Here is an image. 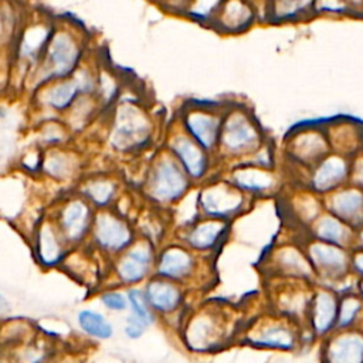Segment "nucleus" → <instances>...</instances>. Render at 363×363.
Returning <instances> with one entry per match:
<instances>
[{"label": "nucleus", "mask_w": 363, "mask_h": 363, "mask_svg": "<svg viewBox=\"0 0 363 363\" xmlns=\"http://www.w3.org/2000/svg\"><path fill=\"white\" fill-rule=\"evenodd\" d=\"M193 187L194 183L169 152L152 162L142 182V194L150 206L169 208L184 199Z\"/></svg>", "instance_id": "f257e3e1"}, {"label": "nucleus", "mask_w": 363, "mask_h": 363, "mask_svg": "<svg viewBox=\"0 0 363 363\" xmlns=\"http://www.w3.org/2000/svg\"><path fill=\"white\" fill-rule=\"evenodd\" d=\"M261 126L244 108H234L223 115L217 152L223 159L241 162L264 145Z\"/></svg>", "instance_id": "f03ea898"}, {"label": "nucleus", "mask_w": 363, "mask_h": 363, "mask_svg": "<svg viewBox=\"0 0 363 363\" xmlns=\"http://www.w3.org/2000/svg\"><path fill=\"white\" fill-rule=\"evenodd\" d=\"M201 217L233 221L250 210L252 199L238 190L225 176L210 177L196 187Z\"/></svg>", "instance_id": "7ed1b4c3"}, {"label": "nucleus", "mask_w": 363, "mask_h": 363, "mask_svg": "<svg viewBox=\"0 0 363 363\" xmlns=\"http://www.w3.org/2000/svg\"><path fill=\"white\" fill-rule=\"evenodd\" d=\"M138 233L133 221L116 210V207L95 211L88 247L96 254L105 255L109 261L125 251L135 240Z\"/></svg>", "instance_id": "20e7f679"}, {"label": "nucleus", "mask_w": 363, "mask_h": 363, "mask_svg": "<svg viewBox=\"0 0 363 363\" xmlns=\"http://www.w3.org/2000/svg\"><path fill=\"white\" fill-rule=\"evenodd\" d=\"M230 322L228 313L223 308L217 305L203 306L186 319L184 345L197 353L213 352L227 342L231 332Z\"/></svg>", "instance_id": "39448f33"}, {"label": "nucleus", "mask_w": 363, "mask_h": 363, "mask_svg": "<svg viewBox=\"0 0 363 363\" xmlns=\"http://www.w3.org/2000/svg\"><path fill=\"white\" fill-rule=\"evenodd\" d=\"M95 211L96 210L74 190L61 196L54 203L50 217L67 244L74 250L84 247L88 242Z\"/></svg>", "instance_id": "423d86ee"}, {"label": "nucleus", "mask_w": 363, "mask_h": 363, "mask_svg": "<svg viewBox=\"0 0 363 363\" xmlns=\"http://www.w3.org/2000/svg\"><path fill=\"white\" fill-rule=\"evenodd\" d=\"M301 328L292 319L269 312L250 325L242 342L261 350L294 352L301 346Z\"/></svg>", "instance_id": "0eeeda50"}, {"label": "nucleus", "mask_w": 363, "mask_h": 363, "mask_svg": "<svg viewBox=\"0 0 363 363\" xmlns=\"http://www.w3.org/2000/svg\"><path fill=\"white\" fill-rule=\"evenodd\" d=\"M157 247L145 237L138 238L119 255L111 259L109 272L121 288L138 286L155 274Z\"/></svg>", "instance_id": "6e6552de"}, {"label": "nucleus", "mask_w": 363, "mask_h": 363, "mask_svg": "<svg viewBox=\"0 0 363 363\" xmlns=\"http://www.w3.org/2000/svg\"><path fill=\"white\" fill-rule=\"evenodd\" d=\"M316 279L337 284L350 278V250L315 240L308 235L302 242Z\"/></svg>", "instance_id": "1a4fd4ad"}, {"label": "nucleus", "mask_w": 363, "mask_h": 363, "mask_svg": "<svg viewBox=\"0 0 363 363\" xmlns=\"http://www.w3.org/2000/svg\"><path fill=\"white\" fill-rule=\"evenodd\" d=\"M203 259L204 255L191 251L179 240L176 242H167L157 248L153 275L174 281L184 286L196 279Z\"/></svg>", "instance_id": "9d476101"}, {"label": "nucleus", "mask_w": 363, "mask_h": 363, "mask_svg": "<svg viewBox=\"0 0 363 363\" xmlns=\"http://www.w3.org/2000/svg\"><path fill=\"white\" fill-rule=\"evenodd\" d=\"M330 152L325 126L301 128L285 142V155L289 162L306 172Z\"/></svg>", "instance_id": "9b49d317"}, {"label": "nucleus", "mask_w": 363, "mask_h": 363, "mask_svg": "<svg viewBox=\"0 0 363 363\" xmlns=\"http://www.w3.org/2000/svg\"><path fill=\"white\" fill-rule=\"evenodd\" d=\"M230 230V221L200 217L191 224L177 228V240L191 251L208 257L216 254L224 245Z\"/></svg>", "instance_id": "f8f14e48"}, {"label": "nucleus", "mask_w": 363, "mask_h": 363, "mask_svg": "<svg viewBox=\"0 0 363 363\" xmlns=\"http://www.w3.org/2000/svg\"><path fill=\"white\" fill-rule=\"evenodd\" d=\"M225 177L252 200L271 197L282 187L281 176L274 169L259 167L247 162L234 163Z\"/></svg>", "instance_id": "ddd939ff"}, {"label": "nucleus", "mask_w": 363, "mask_h": 363, "mask_svg": "<svg viewBox=\"0 0 363 363\" xmlns=\"http://www.w3.org/2000/svg\"><path fill=\"white\" fill-rule=\"evenodd\" d=\"M150 139V123L138 108L125 105L118 109L112 132L111 145L119 152H133L143 147Z\"/></svg>", "instance_id": "4468645a"}, {"label": "nucleus", "mask_w": 363, "mask_h": 363, "mask_svg": "<svg viewBox=\"0 0 363 363\" xmlns=\"http://www.w3.org/2000/svg\"><path fill=\"white\" fill-rule=\"evenodd\" d=\"M33 255L37 264L44 269L62 267L71 247L64 240L50 216L38 220L33 231Z\"/></svg>", "instance_id": "2eb2a0df"}, {"label": "nucleus", "mask_w": 363, "mask_h": 363, "mask_svg": "<svg viewBox=\"0 0 363 363\" xmlns=\"http://www.w3.org/2000/svg\"><path fill=\"white\" fill-rule=\"evenodd\" d=\"M350 157L330 152L306 172L303 186L323 197L349 183Z\"/></svg>", "instance_id": "dca6fc26"}, {"label": "nucleus", "mask_w": 363, "mask_h": 363, "mask_svg": "<svg viewBox=\"0 0 363 363\" xmlns=\"http://www.w3.org/2000/svg\"><path fill=\"white\" fill-rule=\"evenodd\" d=\"M169 152L179 162L194 186H199L211 177L213 153L203 149L187 133L173 136L169 143Z\"/></svg>", "instance_id": "f3484780"}, {"label": "nucleus", "mask_w": 363, "mask_h": 363, "mask_svg": "<svg viewBox=\"0 0 363 363\" xmlns=\"http://www.w3.org/2000/svg\"><path fill=\"white\" fill-rule=\"evenodd\" d=\"M269 265L274 278L296 279L311 284L318 281L302 244H279L269 255Z\"/></svg>", "instance_id": "a211bd4d"}, {"label": "nucleus", "mask_w": 363, "mask_h": 363, "mask_svg": "<svg viewBox=\"0 0 363 363\" xmlns=\"http://www.w3.org/2000/svg\"><path fill=\"white\" fill-rule=\"evenodd\" d=\"M337 308L339 294L332 286L313 288L306 315V326L316 339L322 340L336 330Z\"/></svg>", "instance_id": "6ab92c4d"}, {"label": "nucleus", "mask_w": 363, "mask_h": 363, "mask_svg": "<svg viewBox=\"0 0 363 363\" xmlns=\"http://www.w3.org/2000/svg\"><path fill=\"white\" fill-rule=\"evenodd\" d=\"M279 286L275 288V312L284 315L299 326L306 325V315L311 302V296L313 288H311V282L296 281V279H285L278 278Z\"/></svg>", "instance_id": "aec40b11"}, {"label": "nucleus", "mask_w": 363, "mask_h": 363, "mask_svg": "<svg viewBox=\"0 0 363 363\" xmlns=\"http://www.w3.org/2000/svg\"><path fill=\"white\" fill-rule=\"evenodd\" d=\"M320 363H363V329L335 330L322 339Z\"/></svg>", "instance_id": "412c9836"}, {"label": "nucleus", "mask_w": 363, "mask_h": 363, "mask_svg": "<svg viewBox=\"0 0 363 363\" xmlns=\"http://www.w3.org/2000/svg\"><path fill=\"white\" fill-rule=\"evenodd\" d=\"M325 211L333 214L353 230L363 227V190L350 183L322 197Z\"/></svg>", "instance_id": "4be33fe9"}, {"label": "nucleus", "mask_w": 363, "mask_h": 363, "mask_svg": "<svg viewBox=\"0 0 363 363\" xmlns=\"http://www.w3.org/2000/svg\"><path fill=\"white\" fill-rule=\"evenodd\" d=\"M143 291L157 318L173 316L177 312H180V309L184 305V286L174 281L152 275L145 282Z\"/></svg>", "instance_id": "5701e85b"}, {"label": "nucleus", "mask_w": 363, "mask_h": 363, "mask_svg": "<svg viewBox=\"0 0 363 363\" xmlns=\"http://www.w3.org/2000/svg\"><path fill=\"white\" fill-rule=\"evenodd\" d=\"M79 58V51L72 37L68 34H55L47 48L43 65V81L68 75Z\"/></svg>", "instance_id": "b1692460"}, {"label": "nucleus", "mask_w": 363, "mask_h": 363, "mask_svg": "<svg viewBox=\"0 0 363 363\" xmlns=\"http://www.w3.org/2000/svg\"><path fill=\"white\" fill-rule=\"evenodd\" d=\"M221 122L223 115L208 109L190 111L183 119L186 133L213 155L218 147Z\"/></svg>", "instance_id": "393cba45"}, {"label": "nucleus", "mask_w": 363, "mask_h": 363, "mask_svg": "<svg viewBox=\"0 0 363 363\" xmlns=\"http://www.w3.org/2000/svg\"><path fill=\"white\" fill-rule=\"evenodd\" d=\"M95 210L111 208L121 200V182L109 174H92L82 177L75 187Z\"/></svg>", "instance_id": "a878e982"}, {"label": "nucleus", "mask_w": 363, "mask_h": 363, "mask_svg": "<svg viewBox=\"0 0 363 363\" xmlns=\"http://www.w3.org/2000/svg\"><path fill=\"white\" fill-rule=\"evenodd\" d=\"M308 230H309V237L315 240L345 247L349 250H352L354 245L356 230H353L350 225H347L346 223H343L342 220H339L337 217H335L328 211H323L309 225Z\"/></svg>", "instance_id": "bb28decb"}, {"label": "nucleus", "mask_w": 363, "mask_h": 363, "mask_svg": "<svg viewBox=\"0 0 363 363\" xmlns=\"http://www.w3.org/2000/svg\"><path fill=\"white\" fill-rule=\"evenodd\" d=\"M325 129L332 152L352 157L363 147V129L352 121L339 119Z\"/></svg>", "instance_id": "cd10ccee"}, {"label": "nucleus", "mask_w": 363, "mask_h": 363, "mask_svg": "<svg viewBox=\"0 0 363 363\" xmlns=\"http://www.w3.org/2000/svg\"><path fill=\"white\" fill-rule=\"evenodd\" d=\"M255 17L252 6L247 0H225L216 16V23L225 33H241L247 30Z\"/></svg>", "instance_id": "c85d7f7f"}, {"label": "nucleus", "mask_w": 363, "mask_h": 363, "mask_svg": "<svg viewBox=\"0 0 363 363\" xmlns=\"http://www.w3.org/2000/svg\"><path fill=\"white\" fill-rule=\"evenodd\" d=\"M40 170L57 183H71L78 177L79 162L69 152L52 149L41 157Z\"/></svg>", "instance_id": "c756f323"}, {"label": "nucleus", "mask_w": 363, "mask_h": 363, "mask_svg": "<svg viewBox=\"0 0 363 363\" xmlns=\"http://www.w3.org/2000/svg\"><path fill=\"white\" fill-rule=\"evenodd\" d=\"M289 210L292 211L298 223H301L306 228H309V225L325 211L322 197L315 194L305 186L302 190L291 197Z\"/></svg>", "instance_id": "7c9ffc66"}, {"label": "nucleus", "mask_w": 363, "mask_h": 363, "mask_svg": "<svg viewBox=\"0 0 363 363\" xmlns=\"http://www.w3.org/2000/svg\"><path fill=\"white\" fill-rule=\"evenodd\" d=\"M363 322V299L354 291L339 295L336 330L360 328Z\"/></svg>", "instance_id": "2f4dec72"}, {"label": "nucleus", "mask_w": 363, "mask_h": 363, "mask_svg": "<svg viewBox=\"0 0 363 363\" xmlns=\"http://www.w3.org/2000/svg\"><path fill=\"white\" fill-rule=\"evenodd\" d=\"M85 85L91 86V81L84 78H75L71 81H64L60 82L57 85H54L45 95H44V102L54 108V109H65L68 108L72 101L75 99V96L85 89Z\"/></svg>", "instance_id": "473e14b6"}, {"label": "nucleus", "mask_w": 363, "mask_h": 363, "mask_svg": "<svg viewBox=\"0 0 363 363\" xmlns=\"http://www.w3.org/2000/svg\"><path fill=\"white\" fill-rule=\"evenodd\" d=\"M77 323L82 333L95 340H108L113 335V325L101 312L94 309H82L77 315Z\"/></svg>", "instance_id": "72a5a7b5"}, {"label": "nucleus", "mask_w": 363, "mask_h": 363, "mask_svg": "<svg viewBox=\"0 0 363 363\" xmlns=\"http://www.w3.org/2000/svg\"><path fill=\"white\" fill-rule=\"evenodd\" d=\"M315 10V0H271L269 18L274 23L295 21Z\"/></svg>", "instance_id": "f704fd0d"}, {"label": "nucleus", "mask_w": 363, "mask_h": 363, "mask_svg": "<svg viewBox=\"0 0 363 363\" xmlns=\"http://www.w3.org/2000/svg\"><path fill=\"white\" fill-rule=\"evenodd\" d=\"M126 295H128V302H129V312L143 322H146L149 326H152L157 320V315L152 309L143 288L138 286H130L126 288Z\"/></svg>", "instance_id": "c9c22d12"}, {"label": "nucleus", "mask_w": 363, "mask_h": 363, "mask_svg": "<svg viewBox=\"0 0 363 363\" xmlns=\"http://www.w3.org/2000/svg\"><path fill=\"white\" fill-rule=\"evenodd\" d=\"M99 301L102 306L111 312H125L129 308L126 291L119 288H109L101 292Z\"/></svg>", "instance_id": "e433bc0d"}, {"label": "nucleus", "mask_w": 363, "mask_h": 363, "mask_svg": "<svg viewBox=\"0 0 363 363\" xmlns=\"http://www.w3.org/2000/svg\"><path fill=\"white\" fill-rule=\"evenodd\" d=\"M47 30L43 27H34L27 31L23 43H21V54L26 58H31L34 54L38 52L41 45L47 40Z\"/></svg>", "instance_id": "4c0bfd02"}, {"label": "nucleus", "mask_w": 363, "mask_h": 363, "mask_svg": "<svg viewBox=\"0 0 363 363\" xmlns=\"http://www.w3.org/2000/svg\"><path fill=\"white\" fill-rule=\"evenodd\" d=\"M225 0H193L189 9L191 17L199 21H206L213 16H217Z\"/></svg>", "instance_id": "58836bf2"}, {"label": "nucleus", "mask_w": 363, "mask_h": 363, "mask_svg": "<svg viewBox=\"0 0 363 363\" xmlns=\"http://www.w3.org/2000/svg\"><path fill=\"white\" fill-rule=\"evenodd\" d=\"M147 328H149V325L146 322H143L142 319H139L138 316H135V315H132L129 312V315L125 319L123 333L126 335L128 339L136 340V339H139V337H142L145 335Z\"/></svg>", "instance_id": "ea45409f"}, {"label": "nucleus", "mask_w": 363, "mask_h": 363, "mask_svg": "<svg viewBox=\"0 0 363 363\" xmlns=\"http://www.w3.org/2000/svg\"><path fill=\"white\" fill-rule=\"evenodd\" d=\"M349 183L363 190V147L350 157Z\"/></svg>", "instance_id": "a19ab883"}, {"label": "nucleus", "mask_w": 363, "mask_h": 363, "mask_svg": "<svg viewBox=\"0 0 363 363\" xmlns=\"http://www.w3.org/2000/svg\"><path fill=\"white\" fill-rule=\"evenodd\" d=\"M350 275L354 279H363V248L350 250Z\"/></svg>", "instance_id": "79ce46f5"}, {"label": "nucleus", "mask_w": 363, "mask_h": 363, "mask_svg": "<svg viewBox=\"0 0 363 363\" xmlns=\"http://www.w3.org/2000/svg\"><path fill=\"white\" fill-rule=\"evenodd\" d=\"M342 1L347 6L349 11L363 13V0H342Z\"/></svg>", "instance_id": "37998d69"}, {"label": "nucleus", "mask_w": 363, "mask_h": 363, "mask_svg": "<svg viewBox=\"0 0 363 363\" xmlns=\"http://www.w3.org/2000/svg\"><path fill=\"white\" fill-rule=\"evenodd\" d=\"M356 248H363V227L356 230L354 233V245Z\"/></svg>", "instance_id": "c03bdc74"}, {"label": "nucleus", "mask_w": 363, "mask_h": 363, "mask_svg": "<svg viewBox=\"0 0 363 363\" xmlns=\"http://www.w3.org/2000/svg\"><path fill=\"white\" fill-rule=\"evenodd\" d=\"M356 292L360 295V298L363 299V279H357L356 281Z\"/></svg>", "instance_id": "a18cd8bd"}]
</instances>
